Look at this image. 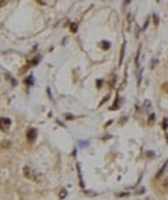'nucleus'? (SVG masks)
<instances>
[{
  "instance_id": "f257e3e1",
  "label": "nucleus",
  "mask_w": 168,
  "mask_h": 200,
  "mask_svg": "<svg viewBox=\"0 0 168 200\" xmlns=\"http://www.w3.org/2000/svg\"><path fill=\"white\" fill-rule=\"evenodd\" d=\"M23 174H24V176H25L27 179H31V180H34V182H38V180H39L36 172L30 167H24L23 168Z\"/></svg>"
},
{
  "instance_id": "f03ea898",
  "label": "nucleus",
  "mask_w": 168,
  "mask_h": 200,
  "mask_svg": "<svg viewBox=\"0 0 168 200\" xmlns=\"http://www.w3.org/2000/svg\"><path fill=\"white\" fill-rule=\"evenodd\" d=\"M11 120L9 118H0V130L2 131H7L10 129Z\"/></svg>"
},
{
  "instance_id": "7ed1b4c3",
  "label": "nucleus",
  "mask_w": 168,
  "mask_h": 200,
  "mask_svg": "<svg viewBox=\"0 0 168 200\" xmlns=\"http://www.w3.org/2000/svg\"><path fill=\"white\" fill-rule=\"evenodd\" d=\"M36 139V129L31 128L27 130V140H28V143H34Z\"/></svg>"
},
{
  "instance_id": "20e7f679",
  "label": "nucleus",
  "mask_w": 168,
  "mask_h": 200,
  "mask_svg": "<svg viewBox=\"0 0 168 200\" xmlns=\"http://www.w3.org/2000/svg\"><path fill=\"white\" fill-rule=\"evenodd\" d=\"M109 46H111V43H109L108 41H102V42H101V48H102V49H109Z\"/></svg>"
},
{
  "instance_id": "39448f33",
  "label": "nucleus",
  "mask_w": 168,
  "mask_h": 200,
  "mask_svg": "<svg viewBox=\"0 0 168 200\" xmlns=\"http://www.w3.org/2000/svg\"><path fill=\"white\" fill-rule=\"evenodd\" d=\"M123 55H125V43H123L122 48H121V62H119V63H122V60H123Z\"/></svg>"
},
{
  "instance_id": "423d86ee",
  "label": "nucleus",
  "mask_w": 168,
  "mask_h": 200,
  "mask_svg": "<svg viewBox=\"0 0 168 200\" xmlns=\"http://www.w3.org/2000/svg\"><path fill=\"white\" fill-rule=\"evenodd\" d=\"M70 30H72V32H76L77 31V24H72V25H70Z\"/></svg>"
},
{
  "instance_id": "0eeeda50",
  "label": "nucleus",
  "mask_w": 168,
  "mask_h": 200,
  "mask_svg": "<svg viewBox=\"0 0 168 200\" xmlns=\"http://www.w3.org/2000/svg\"><path fill=\"white\" fill-rule=\"evenodd\" d=\"M162 90H164V92H168V83H164L162 84V87H161Z\"/></svg>"
},
{
  "instance_id": "6e6552de",
  "label": "nucleus",
  "mask_w": 168,
  "mask_h": 200,
  "mask_svg": "<svg viewBox=\"0 0 168 200\" xmlns=\"http://www.w3.org/2000/svg\"><path fill=\"white\" fill-rule=\"evenodd\" d=\"M162 186H164V187H168V178H165V179L162 180Z\"/></svg>"
},
{
  "instance_id": "1a4fd4ad",
  "label": "nucleus",
  "mask_w": 168,
  "mask_h": 200,
  "mask_svg": "<svg viewBox=\"0 0 168 200\" xmlns=\"http://www.w3.org/2000/svg\"><path fill=\"white\" fill-rule=\"evenodd\" d=\"M7 3V0H0V7H4Z\"/></svg>"
},
{
  "instance_id": "9d476101",
  "label": "nucleus",
  "mask_w": 168,
  "mask_h": 200,
  "mask_svg": "<svg viewBox=\"0 0 168 200\" xmlns=\"http://www.w3.org/2000/svg\"><path fill=\"white\" fill-rule=\"evenodd\" d=\"M153 17H154V24H155V25H158V17L155 16V14H154Z\"/></svg>"
},
{
  "instance_id": "9b49d317",
  "label": "nucleus",
  "mask_w": 168,
  "mask_h": 200,
  "mask_svg": "<svg viewBox=\"0 0 168 200\" xmlns=\"http://www.w3.org/2000/svg\"><path fill=\"white\" fill-rule=\"evenodd\" d=\"M36 3H41V4H45V0H35Z\"/></svg>"
},
{
  "instance_id": "f8f14e48",
  "label": "nucleus",
  "mask_w": 168,
  "mask_h": 200,
  "mask_svg": "<svg viewBox=\"0 0 168 200\" xmlns=\"http://www.w3.org/2000/svg\"><path fill=\"white\" fill-rule=\"evenodd\" d=\"M125 3L128 4V3H130V0H125Z\"/></svg>"
}]
</instances>
